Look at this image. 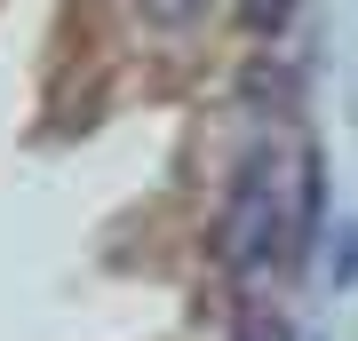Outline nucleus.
<instances>
[{
    "label": "nucleus",
    "instance_id": "1",
    "mask_svg": "<svg viewBox=\"0 0 358 341\" xmlns=\"http://www.w3.org/2000/svg\"><path fill=\"white\" fill-rule=\"evenodd\" d=\"M287 230H294V190H287L279 151H247L239 175H231V199H223V230H215L223 270L239 286L287 270Z\"/></svg>",
    "mask_w": 358,
    "mask_h": 341
},
{
    "label": "nucleus",
    "instance_id": "3",
    "mask_svg": "<svg viewBox=\"0 0 358 341\" xmlns=\"http://www.w3.org/2000/svg\"><path fill=\"white\" fill-rule=\"evenodd\" d=\"M143 16H152V24H192V16L207 8V0H136Z\"/></svg>",
    "mask_w": 358,
    "mask_h": 341
},
{
    "label": "nucleus",
    "instance_id": "2",
    "mask_svg": "<svg viewBox=\"0 0 358 341\" xmlns=\"http://www.w3.org/2000/svg\"><path fill=\"white\" fill-rule=\"evenodd\" d=\"M294 8H303V0H239V24L263 32V40H279V32L294 24Z\"/></svg>",
    "mask_w": 358,
    "mask_h": 341
},
{
    "label": "nucleus",
    "instance_id": "4",
    "mask_svg": "<svg viewBox=\"0 0 358 341\" xmlns=\"http://www.w3.org/2000/svg\"><path fill=\"white\" fill-rule=\"evenodd\" d=\"M334 246H343V254H334V286H350V278H358V222H343Z\"/></svg>",
    "mask_w": 358,
    "mask_h": 341
},
{
    "label": "nucleus",
    "instance_id": "5",
    "mask_svg": "<svg viewBox=\"0 0 358 341\" xmlns=\"http://www.w3.org/2000/svg\"><path fill=\"white\" fill-rule=\"evenodd\" d=\"M239 341H287V333H279V310H247V317H239Z\"/></svg>",
    "mask_w": 358,
    "mask_h": 341
}]
</instances>
